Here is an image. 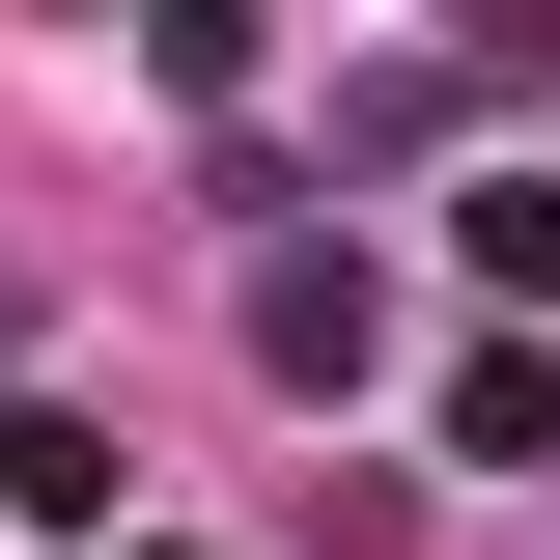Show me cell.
I'll use <instances>...</instances> for the list:
<instances>
[{"instance_id":"1","label":"cell","mask_w":560,"mask_h":560,"mask_svg":"<svg viewBox=\"0 0 560 560\" xmlns=\"http://www.w3.org/2000/svg\"><path fill=\"white\" fill-rule=\"evenodd\" d=\"M253 364H280V393H364V364H393L364 253H280V280H253Z\"/></svg>"},{"instance_id":"2","label":"cell","mask_w":560,"mask_h":560,"mask_svg":"<svg viewBox=\"0 0 560 560\" xmlns=\"http://www.w3.org/2000/svg\"><path fill=\"white\" fill-rule=\"evenodd\" d=\"M448 253H477V308H504V337L560 308V197H533V168H477V197H448Z\"/></svg>"},{"instance_id":"3","label":"cell","mask_w":560,"mask_h":560,"mask_svg":"<svg viewBox=\"0 0 560 560\" xmlns=\"http://www.w3.org/2000/svg\"><path fill=\"white\" fill-rule=\"evenodd\" d=\"M448 448H477V477H533V448H560V364L477 337V364H448Z\"/></svg>"}]
</instances>
